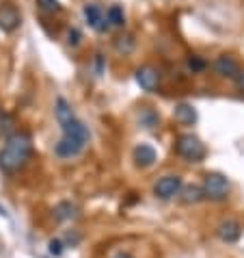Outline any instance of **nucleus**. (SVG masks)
Masks as SVG:
<instances>
[{"mask_svg":"<svg viewBox=\"0 0 244 258\" xmlns=\"http://www.w3.org/2000/svg\"><path fill=\"white\" fill-rule=\"evenodd\" d=\"M201 200H205L203 196V187H197V184H190V187L184 189V196H182V202L184 204H197Z\"/></svg>","mask_w":244,"mask_h":258,"instance_id":"obj_16","label":"nucleus"},{"mask_svg":"<svg viewBox=\"0 0 244 258\" xmlns=\"http://www.w3.org/2000/svg\"><path fill=\"white\" fill-rule=\"evenodd\" d=\"M173 117L175 121H179V124H184V126H192L197 121V111H195V106L192 104H177L175 106V111H173Z\"/></svg>","mask_w":244,"mask_h":258,"instance_id":"obj_12","label":"nucleus"},{"mask_svg":"<svg viewBox=\"0 0 244 258\" xmlns=\"http://www.w3.org/2000/svg\"><path fill=\"white\" fill-rule=\"evenodd\" d=\"M48 249H50V254H52V256H61L63 254V243L59 239H52L48 243Z\"/></svg>","mask_w":244,"mask_h":258,"instance_id":"obj_22","label":"nucleus"},{"mask_svg":"<svg viewBox=\"0 0 244 258\" xmlns=\"http://www.w3.org/2000/svg\"><path fill=\"white\" fill-rule=\"evenodd\" d=\"M205 66H207V63L201 59V56H188V68H190L192 72H203Z\"/></svg>","mask_w":244,"mask_h":258,"instance_id":"obj_21","label":"nucleus"},{"mask_svg":"<svg viewBox=\"0 0 244 258\" xmlns=\"http://www.w3.org/2000/svg\"><path fill=\"white\" fill-rule=\"evenodd\" d=\"M67 41H69V46H78V44H80V31L71 28V31L67 33Z\"/></svg>","mask_w":244,"mask_h":258,"instance_id":"obj_23","label":"nucleus"},{"mask_svg":"<svg viewBox=\"0 0 244 258\" xmlns=\"http://www.w3.org/2000/svg\"><path fill=\"white\" fill-rule=\"evenodd\" d=\"M22 24V16L13 5H0V31L13 33Z\"/></svg>","mask_w":244,"mask_h":258,"instance_id":"obj_7","label":"nucleus"},{"mask_svg":"<svg viewBox=\"0 0 244 258\" xmlns=\"http://www.w3.org/2000/svg\"><path fill=\"white\" fill-rule=\"evenodd\" d=\"M214 72L222 78H231V81H235L242 70H240L238 61H235L231 54H220L218 59L214 61Z\"/></svg>","mask_w":244,"mask_h":258,"instance_id":"obj_6","label":"nucleus"},{"mask_svg":"<svg viewBox=\"0 0 244 258\" xmlns=\"http://www.w3.org/2000/svg\"><path fill=\"white\" fill-rule=\"evenodd\" d=\"M76 211L78 209L71 202H61L54 209V217H56V221H69V219L76 217Z\"/></svg>","mask_w":244,"mask_h":258,"instance_id":"obj_15","label":"nucleus"},{"mask_svg":"<svg viewBox=\"0 0 244 258\" xmlns=\"http://www.w3.org/2000/svg\"><path fill=\"white\" fill-rule=\"evenodd\" d=\"M175 152L188 163H201L205 159L207 150L197 135H182L175 141Z\"/></svg>","mask_w":244,"mask_h":258,"instance_id":"obj_3","label":"nucleus"},{"mask_svg":"<svg viewBox=\"0 0 244 258\" xmlns=\"http://www.w3.org/2000/svg\"><path fill=\"white\" fill-rule=\"evenodd\" d=\"M61 128H63V137L54 146V154L59 159H74V156L82 154L84 148L89 146V128L78 117L61 124Z\"/></svg>","mask_w":244,"mask_h":258,"instance_id":"obj_2","label":"nucleus"},{"mask_svg":"<svg viewBox=\"0 0 244 258\" xmlns=\"http://www.w3.org/2000/svg\"><path fill=\"white\" fill-rule=\"evenodd\" d=\"M235 85H238V89H240L242 94H244V70H242L240 74H238V78H235Z\"/></svg>","mask_w":244,"mask_h":258,"instance_id":"obj_24","label":"nucleus"},{"mask_svg":"<svg viewBox=\"0 0 244 258\" xmlns=\"http://www.w3.org/2000/svg\"><path fill=\"white\" fill-rule=\"evenodd\" d=\"M39 7L44 9L46 13H59L61 11V5H59V0H37Z\"/></svg>","mask_w":244,"mask_h":258,"instance_id":"obj_20","label":"nucleus"},{"mask_svg":"<svg viewBox=\"0 0 244 258\" xmlns=\"http://www.w3.org/2000/svg\"><path fill=\"white\" fill-rule=\"evenodd\" d=\"M84 20H87V24L91 28H95V31H106V28L110 26V24H106V18H104L102 7L95 5V3L84 5Z\"/></svg>","mask_w":244,"mask_h":258,"instance_id":"obj_10","label":"nucleus"},{"mask_svg":"<svg viewBox=\"0 0 244 258\" xmlns=\"http://www.w3.org/2000/svg\"><path fill=\"white\" fill-rule=\"evenodd\" d=\"M33 156V137L28 133H13L7 137L3 150H0V171L16 174Z\"/></svg>","mask_w":244,"mask_h":258,"instance_id":"obj_1","label":"nucleus"},{"mask_svg":"<svg viewBox=\"0 0 244 258\" xmlns=\"http://www.w3.org/2000/svg\"><path fill=\"white\" fill-rule=\"evenodd\" d=\"M54 113H56V119H59V124H65V121L69 119H74V111H71V106L67 104V100L65 98H59L56 100V104H54Z\"/></svg>","mask_w":244,"mask_h":258,"instance_id":"obj_13","label":"nucleus"},{"mask_svg":"<svg viewBox=\"0 0 244 258\" xmlns=\"http://www.w3.org/2000/svg\"><path fill=\"white\" fill-rule=\"evenodd\" d=\"M95 66H97V74H102V70H104V59H102V54H95Z\"/></svg>","mask_w":244,"mask_h":258,"instance_id":"obj_25","label":"nucleus"},{"mask_svg":"<svg viewBox=\"0 0 244 258\" xmlns=\"http://www.w3.org/2000/svg\"><path fill=\"white\" fill-rule=\"evenodd\" d=\"M136 83L145 91H156L160 87V72L152 66H143L136 70Z\"/></svg>","mask_w":244,"mask_h":258,"instance_id":"obj_8","label":"nucleus"},{"mask_svg":"<svg viewBox=\"0 0 244 258\" xmlns=\"http://www.w3.org/2000/svg\"><path fill=\"white\" fill-rule=\"evenodd\" d=\"M229 191H231V184L222 174L218 171H212L203 178V196L205 200H212V202H222V200L229 198Z\"/></svg>","mask_w":244,"mask_h":258,"instance_id":"obj_4","label":"nucleus"},{"mask_svg":"<svg viewBox=\"0 0 244 258\" xmlns=\"http://www.w3.org/2000/svg\"><path fill=\"white\" fill-rule=\"evenodd\" d=\"M156 159H158V154L149 143H141V146L134 150V163L139 165V167H152Z\"/></svg>","mask_w":244,"mask_h":258,"instance_id":"obj_11","label":"nucleus"},{"mask_svg":"<svg viewBox=\"0 0 244 258\" xmlns=\"http://www.w3.org/2000/svg\"><path fill=\"white\" fill-rule=\"evenodd\" d=\"M158 121H160V117H158L152 109L141 111V124L145 126V128H156V126H158Z\"/></svg>","mask_w":244,"mask_h":258,"instance_id":"obj_19","label":"nucleus"},{"mask_svg":"<svg viewBox=\"0 0 244 258\" xmlns=\"http://www.w3.org/2000/svg\"><path fill=\"white\" fill-rule=\"evenodd\" d=\"M182 191V176L177 174H167L154 184V196L158 200H171Z\"/></svg>","mask_w":244,"mask_h":258,"instance_id":"obj_5","label":"nucleus"},{"mask_svg":"<svg viewBox=\"0 0 244 258\" xmlns=\"http://www.w3.org/2000/svg\"><path fill=\"white\" fill-rule=\"evenodd\" d=\"M106 22H110V26H124V22H126L124 9H121L119 5L108 7V11H106Z\"/></svg>","mask_w":244,"mask_h":258,"instance_id":"obj_17","label":"nucleus"},{"mask_svg":"<svg viewBox=\"0 0 244 258\" xmlns=\"http://www.w3.org/2000/svg\"><path fill=\"white\" fill-rule=\"evenodd\" d=\"M13 126H16V119H13V115H9V113H5V111H0V133L7 135V137H11V131H13Z\"/></svg>","mask_w":244,"mask_h":258,"instance_id":"obj_18","label":"nucleus"},{"mask_svg":"<svg viewBox=\"0 0 244 258\" xmlns=\"http://www.w3.org/2000/svg\"><path fill=\"white\" fill-rule=\"evenodd\" d=\"M216 234L222 243H235L242 236V226L235 219H225L216 226Z\"/></svg>","mask_w":244,"mask_h":258,"instance_id":"obj_9","label":"nucleus"},{"mask_svg":"<svg viewBox=\"0 0 244 258\" xmlns=\"http://www.w3.org/2000/svg\"><path fill=\"white\" fill-rule=\"evenodd\" d=\"M134 46H136V39H134V35H130V33L119 35V37L114 39V48H117V52H121V54H130L134 50Z\"/></svg>","mask_w":244,"mask_h":258,"instance_id":"obj_14","label":"nucleus"},{"mask_svg":"<svg viewBox=\"0 0 244 258\" xmlns=\"http://www.w3.org/2000/svg\"><path fill=\"white\" fill-rule=\"evenodd\" d=\"M112 258H134L132 254H128V252H119V254H114Z\"/></svg>","mask_w":244,"mask_h":258,"instance_id":"obj_26","label":"nucleus"}]
</instances>
